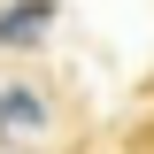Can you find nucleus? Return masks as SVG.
Listing matches in <instances>:
<instances>
[{"label":"nucleus","instance_id":"obj_2","mask_svg":"<svg viewBox=\"0 0 154 154\" xmlns=\"http://www.w3.org/2000/svg\"><path fill=\"white\" fill-rule=\"evenodd\" d=\"M46 23H54V0H8L0 8V46H31V38H46Z\"/></svg>","mask_w":154,"mask_h":154},{"label":"nucleus","instance_id":"obj_1","mask_svg":"<svg viewBox=\"0 0 154 154\" xmlns=\"http://www.w3.org/2000/svg\"><path fill=\"white\" fill-rule=\"evenodd\" d=\"M46 131V100L31 93V85H8L0 93V146H23V139Z\"/></svg>","mask_w":154,"mask_h":154}]
</instances>
